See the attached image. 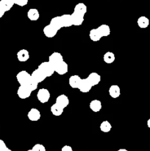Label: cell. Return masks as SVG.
<instances>
[{
	"mask_svg": "<svg viewBox=\"0 0 150 151\" xmlns=\"http://www.w3.org/2000/svg\"><path fill=\"white\" fill-rule=\"evenodd\" d=\"M38 69H40V70H41V72H42L46 76V78L52 76L53 74L55 72L54 66L49 63V60L48 61H44V62H42L41 63H40Z\"/></svg>",
	"mask_w": 150,
	"mask_h": 151,
	"instance_id": "6da1fadb",
	"label": "cell"
},
{
	"mask_svg": "<svg viewBox=\"0 0 150 151\" xmlns=\"http://www.w3.org/2000/svg\"><path fill=\"white\" fill-rule=\"evenodd\" d=\"M16 79H17L20 86H26L28 83L29 82V81L32 79V77H31L30 74L28 73L26 71L23 70L17 74Z\"/></svg>",
	"mask_w": 150,
	"mask_h": 151,
	"instance_id": "7a4b0ae2",
	"label": "cell"
},
{
	"mask_svg": "<svg viewBox=\"0 0 150 151\" xmlns=\"http://www.w3.org/2000/svg\"><path fill=\"white\" fill-rule=\"evenodd\" d=\"M50 92L46 88H40L37 93V98L41 103H46L49 102L50 99Z\"/></svg>",
	"mask_w": 150,
	"mask_h": 151,
	"instance_id": "3957f363",
	"label": "cell"
},
{
	"mask_svg": "<svg viewBox=\"0 0 150 151\" xmlns=\"http://www.w3.org/2000/svg\"><path fill=\"white\" fill-rule=\"evenodd\" d=\"M49 63L55 69L56 66H58L62 61H63V57L60 52H53L52 54L49 55Z\"/></svg>",
	"mask_w": 150,
	"mask_h": 151,
	"instance_id": "277c9868",
	"label": "cell"
},
{
	"mask_svg": "<svg viewBox=\"0 0 150 151\" xmlns=\"http://www.w3.org/2000/svg\"><path fill=\"white\" fill-rule=\"evenodd\" d=\"M92 87L93 86L91 85V83L88 81V78H82V81H81L78 89L82 93H88L91 91Z\"/></svg>",
	"mask_w": 150,
	"mask_h": 151,
	"instance_id": "5b68a950",
	"label": "cell"
},
{
	"mask_svg": "<svg viewBox=\"0 0 150 151\" xmlns=\"http://www.w3.org/2000/svg\"><path fill=\"white\" fill-rule=\"evenodd\" d=\"M31 94H32V91L25 86H20L18 88L17 94L19 98L26 99L30 97Z\"/></svg>",
	"mask_w": 150,
	"mask_h": 151,
	"instance_id": "8992f818",
	"label": "cell"
},
{
	"mask_svg": "<svg viewBox=\"0 0 150 151\" xmlns=\"http://www.w3.org/2000/svg\"><path fill=\"white\" fill-rule=\"evenodd\" d=\"M28 119L32 122H36L41 119V112L38 109H35V108H32L29 110V111L27 114Z\"/></svg>",
	"mask_w": 150,
	"mask_h": 151,
	"instance_id": "52a82bcc",
	"label": "cell"
},
{
	"mask_svg": "<svg viewBox=\"0 0 150 151\" xmlns=\"http://www.w3.org/2000/svg\"><path fill=\"white\" fill-rule=\"evenodd\" d=\"M71 16L73 25H74V26H80V25L82 24V23L84 22V20H85L83 15L76 13V12L74 11L71 14Z\"/></svg>",
	"mask_w": 150,
	"mask_h": 151,
	"instance_id": "ba28073f",
	"label": "cell"
},
{
	"mask_svg": "<svg viewBox=\"0 0 150 151\" xmlns=\"http://www.w3.org/2000/svg\"><path fill=\"white\" fill-rule=\"evenodd\" d=\"M31 77H32V79H33L34 81H36L38 83H42L43 81L46 78V76L38 69H35V70H34L33 72H32V73L31 74Z\"/></svg>",
	"mask_w": 150,
	"mask_h": 151,
	"instance_id": "9c48e42d",
	"label": "cell"
},
{
	"mask_svg": "<svg viewBox=\"0 0 150 151\" xmlns=\"http://www.w3.org/2000/svg\"><path fill=\"white\" fill-rule=\"evenodd\" d=\"M43 32H44V34L45 35V36L47 37V38H53V37L55 36L56 34L57 33L58 31L55 28L53 27L49 24L44 27V29H43Z\"/></svg>",
	"mask_w": 150,
	"mask_h": 151,
	"instance_id": "30bf717a",
	"label": "cell"
},
{
	"mask_svg": "<svg viewBox=\"0 0 150 151\" xmlns=\"http://www.w3.org/2000/svg\"><path fill=\"white\" fill-rule=\"evenodd\" d=\"M55 103L63 107V109H66L69 104V99L66 94H60L56 98Z\"/></svg>",
	"mask_w": 150,
	"mask_h": 151,
	"instance_id": "8fae6325",
	"label": "cell"
},
{
	"mask_svg": "<svg viewBox=\"0 0 150 151\" xmlns=\"http://www.w3.org/2000/svg\"><path fill=\"white\" fill-rule=\"evenodd\" d=\"M54 70H55V72H57L58 75H63L67 73L68 71H69V66H68L67 63L63 60L58 66H56Z\"/></svg>",
	"mask_w": 150,
	"mask_h": 151,
	"instance_id": "7c38bea8",
	"label": "cell"
},
{
	"mask_svg": "<svg viewBox=\"0 0 150 151\" xmlns=\"http://www.w3.org/2000/svg\"><path fill=\"white\" fill-rule=\"evenodd\" d=\"M93 86L98 85L101 81V76L97 72H91L87 78Z\"/></svg>",
	"mask_w": 150,
	"mask_h": 151,
	"instance_id": "4fadbf2b",
	"label": "cell"
},
{
	"mask_svg": "<svg viewBox=\"0 0 150 151\" xmlns=\"http://www.w3.org/2000/svg\"><path fill=\"white\" fill-rule=\"evenodd\" d=\"M82 78L78 75H71L69 78V86L72 88H78L80 84Z\"/></svg>",
	"mask_w": 150,
	"mask_h": 151,
	"instance_id": "5bb4252c",
	"label": "cell"
},
{
	"mask_svg": "<svg viewBox=\"0 0 150 151\" xmlns=\"http://www.w3.org/2000/svg\"><path fill=\"white\" fill-rule=\"evenodd\" d=\"M109 94L112 98L116 99L121 95V89L120 87L118 85H112L109 88Z\"/></svg>",
	"mask_w": 150,
	"mask_h": 151,
	"instance_id": "9a60e30c",
	"label": "cell"
},
{
	"mask_svg": "<svg viewBox=\"0 0 150 151\" xmlns=\"http://www.w3.org/2000/svg\"><path fill=\"white\" fill-rule=\"evenodd\" d=\"M17 58L20 62H26L29 59V52L25 49L20 50L17 52Z\"/></svg>",
	"mask_w": 150,
	"mask_h": 151,
	"instance_id": "2e32d148",
	"label": "cell"
},
{
	"mask_svg": "<svg viewBox=\"0 0 150 151\" xmlns=\"http://www.w3.org/2000/svg\"><path fill=\"white\" fill-rule=\"evenodd\" d=\"M89 107L91 111L96 113V112H99L101 111L102 105H101V102L100 100L96 99V100H91L89 104Z\"/></svg>",
	"mask_w": 150,
	"mask_h": 151,
	"instance_id": "e0dca14e",
	"label": "cell"
},
{
	"mask_svg": "<svg viewBox=\"0 0 150 151\" xmlns=\"http://www.w3.org/2000/svg\"><path fill=\"white\" fill-rule=\"evenodd\" d=\"M49 24L53 27L55 28L57 31H59L61 28L63 27L61 17H60V16H55V17L52 18V19H51V21H50Z\"/></svg>",
	"mask_w": 150,
	"mask_h": 151,
	"instance_id": "ac0fdd59",
	"label": "cell"
},
{
	"mask_svg": "<svg viewBox=\"0 0 150 151\" xmlns=\"http://www.w3.org/2000/svg\"><path fill=\"white\" fill-rule=\"evenodd\" d=\"M60 17H61L63 27H69L73 26V22H72L71 14H63L60 16Z\"/></svg>",
	"mask_w": 150,
	"mask_h": 151,
	"instance_id": "d6986e66",
	"label": "cell"
},
{
	"mask_svg": "<svg viewBox=\"0 0 150 151\" xmlns=\"http://www.w3.org/2000/svg\"><path fill=\"white\" fill-rule=\"evenodd\" d=\"M27 17L30 21H37L40 17V13L38 9L30 8L27 12Z\"/></svg>",
	"mask_w": 150,
	"mask_h": 151,
	"instance_id": "ffe728a7",
	"label": "cell"
},
{
	"mask_svg": "<svg viewBox=\"0 0 150 151\" xmlns=\"http://www.w3.org/2000/svg\"><path fill=\"white\" fill-rule=\"evenodd\" d=\"M50 110H51V114H52L54 116H60V115H62V114L63 113V110H64V109H63V107H61L60 106H59L57 103H55L54 104H53L52 106H51Z\"/></svg>",
	"mask_w": 150,
	"mask_h": 151,
	"instance_id": "44dd1931",
	"label": "cell"
},
{
	"mask_svg": "<svg viewBox=\"0 0 150 151\" xmlns=\"http://www.w3.org/2000/svg\"><path fill=\"white\" fill-rule=\"evenodd\" d=\"M101 37H107L110 34V28L107 24H101L97 27Z\"/></svg>",
	"mask_w": 150,
	"mask_h": 151,
	"instance_id": "7402d4cb",
	"label": "cell"
},
{
	"mask_svg": "<svg viewBox=\"0 0 150 151\" xmlns=\"http://www.w3.org/2000/svg\"><path fill=\"white\" fill-rule=\"evenodd\" d=\"M89 37L90 38H91V41H94V42L100 41V39L102 38V37L101 36V35H100L99 32L98 31V29H97V28H96V29H92L90 30Z\"/></svg>",
	"mask_w": 150,
	"mask_h": 151,
	"instance_id": "603a6c76",
	"label": "cell"
},
{
	"mask_svg": "<svg viewBox=\"0 0 150 151\" xmlns=\"http://www.w3.org/2000/svg\"><path fill=\"white\" fill-rule=\"evenodd\" d=\"M137 24L140 28H147L149 25V19L146 16H140L137 20Z\"/></svg>",
	"mask_w": 150,
	"mask_h": 151,
	"instance_id": "cb8c5ba5",
	"label": "cell"
},
{
	"mask_svg": "<svg viewBox=\"0 0 150 151\" xmlns=\"http://www.w3.org/2000/svg\"><path fill=\"white\" fill-rule=\"evenodd\" d=\"M14 4V2L10 1V0H1L0 1V7L4 10V12L9 11Z\"/></svg>",
	"mask_w": 150,
	"mask_h": 151,
	"instance_id": "d4e9b609",
	"label": "cell"
},
{
	"mask_svg": "<svg viewBox=\"0 0 150 151\" xmlns=\"http://www.w3.org/2000/svg\"><path fill=\"white\" fill-rule=\"evenodd\" d=\"M74 11L76 12V13H80V14L85 16V14L86 13V12H87V6L85 5L84 3L79 2V3H78L76 6H75Z\"/></svg>",
	"mask_w": 150,
	"mask_h": 151,
	"instance_id": "484cf974",
	"label": "cell"
},
{
	"mask_svg": "<svg viewBox=\"0 0 150 151\" xmlns=\"http://www.w3.org/2000/svg\"><path fill=\"white\" fill-rule=\"evenodd\" d=\"M115 55L112 52H107L103 56V60L106 63H112L115 61Z\"/></svg>",
	"mask_w": 150,
	"mask_h": 151,
	"instance_id": "4316f807",
	"label": "cell"
},
{
	"mask_svg": "<svg viewBox=\"0 0 150 151\" xmlns=\"http://www.w3.org/2000/svg\"><path fill=\"white\" fill-rule=\"evenodd\" d=\"M112 125L110 122L107 120L103 121L100 125V130L104 133H108L111 131Z\"/></svg>",
	"mask_w": 150,
	"mask_h": 151,
	"instance_id": "83f0119b",
	"label": "cell"
},
{
	"mask_svg": "<svg viewBox=\"0 0 150 151\" xmlns=\"http://www.w3.org/2000/svg\"><path fill=\"white\" fill-rule=\"evenodd\" d=\"M38 83H37L35 81H34V80L32 78V79L29 81V82L27 83V85L25 86H26L28 88H29L31 91H33L38 88Z\"/></svg>",
	"mask_w": 150,
	"mask_h": 151,
	"instance_id": "f1b7e54d",
	"label": "cell"
},
{
	"mask_svg": "<svg viewBox=\"0 0 150 151\" xmlns=\"http://www.w3.org/2000/svg\"><path fill=\"white\" fill-rule=\"evenodd\" d=\"M32 151H46V147L41 144H36L32 147Z\"/></svg>",
	"mask_w": 150,
	"mask_h": 151,
	"instance_id": "f546056e",
	"label": "cell"
},
{
	"mask_svg": "<svg viewBox=\"0 0 150 151\" xmlns=\"http://www.w3.org/2000/svg\"><path fill=\"white\" fill-rule=\"evenodd\" d=\"M28 3V0H14V4L20 6V7H24Z\"/></svg>",
	"mask_w": 150,
	"mask_h": 151,
	"instance_id": "4dcf8cb0",
	"label": "cell"
},
{
	"mask_svg": "<svg viewBox=\"0 0 150 151\" xmlns=\"http://www.w3.org/2000/svg\"><path fill=\"white\" fill-rule=\"evenodd\" d=\"M6 148H7V145L3 140L0 139V151H4Z\"/></svg>",
	"mask_w": 150,
	"mask_h": 151,
	"instance_id": "1f68e13d",
	"label": "cell"
},
{
	"mask_svg": "<svg viewBox=\"0 0 150 151\" xmlns=\"http://www.w3.org/2000/svg\"><path fill=\"white\" fill-rule=\"evenodd\" d=\"M61 151H73V149L71 146L69 145H65L62 147Z\"/></svg>",
	"mask_w": 150,
	"mask_h": 151,
	"instance_id": "d6a6232c",
	"label": "cell"
},
{
	"mask_svg": "<svg viewBox=\"0 0 150 151\" xmlns=\"http://www.w3.org/2000/svg\"><path fill=\"white\" fill-rule=\"evenodd\" d=\"M4 13H5V12H4V10H3L1 7H0V19H1L3 16H4Z\"/></svg>",
	"mask_w": 150,
	"mask_h": 151,
	"instance_id": "836d02e7",
	"label": "cell"
},
{
	"mask_svg": "<svg viewBox=\"0 0 150 151\" xmlns=\"http://www.w3.org/2000/svg\"><path fill=\"white\" fill-rule=\"evenodd\" d=\"M147 126H148L149 128H150V118L147 120Z\"/></svg>",
	"mask_w": 150,
	"mask_h": 151,
	"instance_id": "e575fe53",
	"label": "cell"
},
{
	"mask_svg": "<svg viewBox=\"0 0 150 151\" xmlns=\"http://www.w3.org/2000/svg\"><path fill=\"white\" fill-rule=\"evenodd\" d=\"M118 151H128V150H126V149H119Z\"/></svg>",
	"mask_w": 150,
	"mask_h": 151,
	"instance_id": "d590c367",
	"label": "cell"
},
{
	"mask_svg": "<svg viewBox=\"0 0 150 151\" xmlns=\"http://www.w3.org/2000/svg\"><path fill=\"white\" fill-rule=\"evenodd\" d=\"M4 151H13V150H10V149H9L8 147H7V148H6L5 150H4Z\"/></svg>",
	"mask_w": 150,
	"mask_h": 151,
	"instance_id": "8d00e7d4",
	"label": "cell"
},
{
	"mask_svg": "<svg viewBox=\"0 0 150 151\" xmlns=\"http://www.w3.org/2000/svg\"><path fill=\"white\" fill-rule=\"evenodd\" d=\"M10 1H13V2H14V0H10Z\"/></svg>",
	"mask_w": 150,
	"mask_h": 151,
	"instance_id": "74e56055",
	"label": "cell"
}]
</instances>
